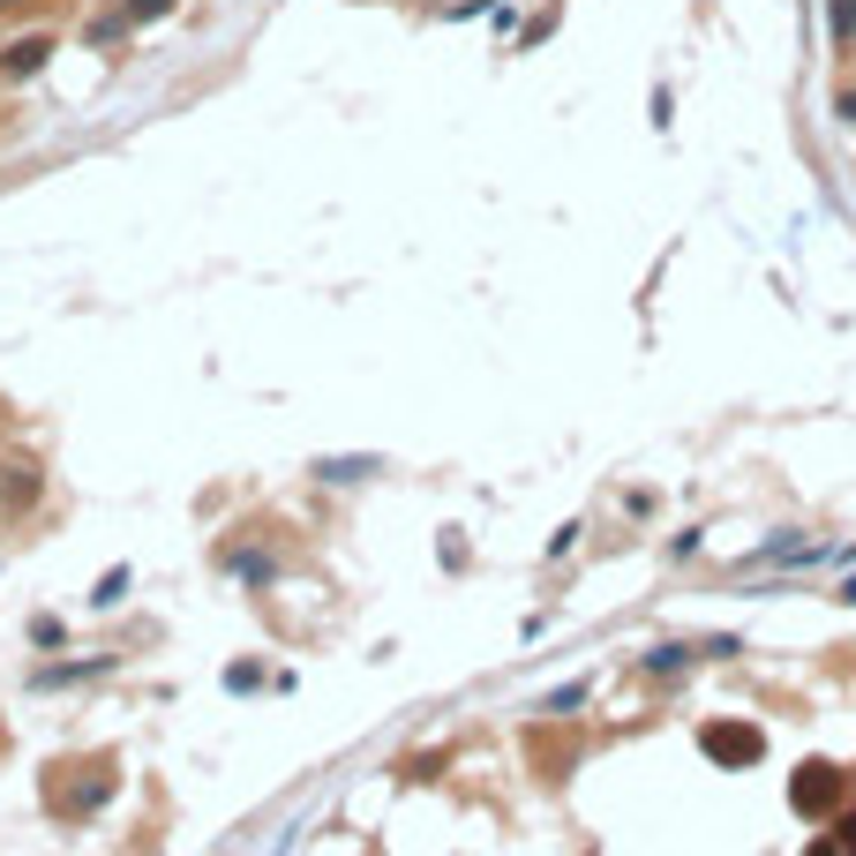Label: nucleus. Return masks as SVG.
<instances>
[{
	"label": "nucleus",
	"mask_w": 856,
	"mask_h": 856,
	"mask_svg": "<svg viewBox=\"0 0 856 856\" xmlns=\"http://www.w3.org/2000/svg\"><path fill=\"white\" fill-rule=\"evenodd\" d=\"M789 797H797V812L812 819V812H842V773L834 767H797V789H789Z\"/></svg>",
	"instance_id": "f257e3e1"
},
{
	"label": "nucleus",
	"mask_w": 856,
	"mask_h": 856,
	"mask_svg": "<svg viewBox=\"0 0 856 856\" xmlns=\"http://www.w3.org/2000/svg\"><path fill=\"white\" fill-rule=\"evenodd\" d=\"M767 744H759V728H744V722H714L706 728V759H722V767H751Z\"/></svg>",
	"instance_id": "f03ea898"
},
{
	"label": "nucleus",
	"mask_w": 856,
	"mask_h": 856,
	"mask_svg": "<svg viewBox=\"0 0 856 856\" xmlns=\"http://www.w3.org/2000/svg\"><path fill=\"white\" fill-rule=\"evenodd\" d=\"M166 0H129V23H143V15H158Z\"/></svg>",
	"instance_id": "39448f33"
},
{
	"label": "nucleus",
	"mask_w": 856,
	"mask_h": 856,
	"mask_svg": "<svg viewBox=\"0 0 856 856\" xmlns=\"http://www.w3.org/2000/svg\"><path fill=\"white\" fill-rule=\"evenodd\" d=\"M834 39H842V45L856 39V0H834Z\"/></svg>",
	"instance_id": "20e7f679"
},
{
	"label": "nucleus",
	"mask_w": 856,
	"mask_h": 856,
	"mask_svg": "<svg viewBox=\"0 0 856 856\" xmlns=\"http://www.w3.org/2000/svg\"><path fill=\"white\" fill-rule=\"evenodd\" d=\"M45 53H53L45 39H15V45H8V76H31V68H45Z\"/></svg>",
	"instance_id": "7ed1b4c3"
}]
</instances>
